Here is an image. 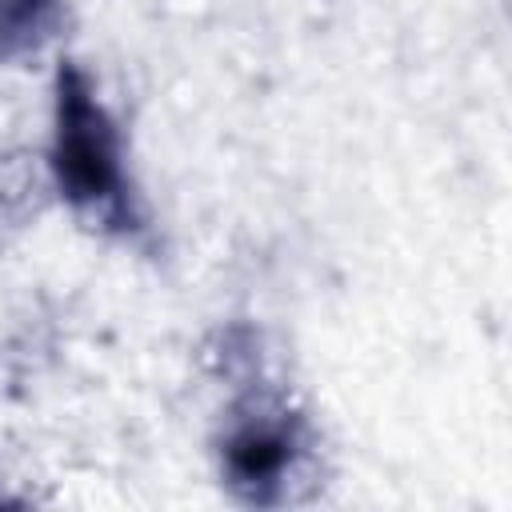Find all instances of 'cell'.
<instances>
[{
	"label": "cell",
	"instance_id": "3957f363",
	"mask_svg": "<svg viewBox=\"0 0 512 512\" xmlns=\"http://www.w3.org/2000/svg\"><path fill=\"white\" fill-rule=\"evenodd\" d=\"M64 0H0V60L36 56L60 28Z\"/></svg>",
	"mask_w": 512,
	"mask_h": 512
},
{
	"label": "cell",
	"instance_id": "6da1fadb",
	"mask_svg": "<svg viewBox=\"0 0 512 512\" xmlns=\"http://www.w3.org/2000/svg\"><path fill=\"white\" fill-rule=\"evenodd\" d=\"M52 176L60 196L104 228H132V196L124 180L120 132L100 104L92 80L72 60L56 72L52 116Z\"/></svg>",
	"mask_w": 512,
	"mask_h": 512
},
{
	"label": "cell",
	"instance_id": "7a4b0ae2",
	"mask_svg": "<svg viewBox=\"0 0 512 512\" xmlns=\"http://www.w3.org/2000/svg\"><path fill=\"white\" fill-rule=\"evenodd\" d=\"M220 456L224 480L236 496L252 504H272L300 460V420L284 408L256 404L252 412L232 420Z\"/></svg>",
	"mask_w": 512,
	"mask_h": 512
}]
</instances>
